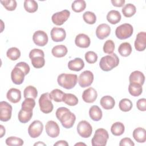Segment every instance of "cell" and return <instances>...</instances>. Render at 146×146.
Returning <instances> with one entry per match:
<instances>
[{"label":"cell","mask_w":146,"mask_h":146,"mask_svg":"<svg viewBox=\"0 0 146 146\" xmlns=\"http://www.w3.org/2000/svg\"><path fill=\"white\" fill-rule=\"evenodd\" d=\"M75 44L80 48H87L91 43L90 38L84 34H79L76 35L75 39Z\"/></svg>","instance_id":"obj_20"},{"label":"cell","mask_w":146,"mask_h":146,"mask_svg":"<svg viewBox=\"0 0 146 146\" xmlns=\"http://www.w3.org/2000/svg\"><path fill=\"white\" fill-rule=\"evenodd\" d=\"M86 7V3L84 0H75L72 5V10L76 13H80L83 11Z\"/></svg>","instance_id":"obj_37"},{"label":"cell","mask_w":146,"mask_h":146,"mask_svg":"<svg viewBox=\"0 0 146 146\" xmlns=\"http://www.w3.org/2000/svg\"><path fill=\"white\" fill-rule=\"evenodd\" d=\"M119 59L115 53H112L102 57L99 62L100 68L104 71H109L117 67Z\"/></svg>","instance_id":"obj_2"},{"label":"cell","mask_w":146,"mask_h":146,"mask_svg":"<svg viewBox=\"0 0 146 146\" xmlns=\"http://www.w3.org/2000/svg\"><path fill=\"white\" fill-rule=\"evenodd\" d=\"M34 145H46V144H44V143H42V142H40V141H39V142H38V143H35L34 144Z\"/></svg>","instance_id":"obj_53"},{"label":"cell","mask_w":146,"mask_h":146,"mask_svg":"<svg viewBox=\"0 0 146 146\" xmlns=\"http://www.w3.org/2000/svg\"><path fill=\"white\" fill-rule=\"evenodd\" d=\"M25 74L19 67H14L11 72V78L13 82L15 84H21L25 79Z\"/></svg>","instance_id":"obj_16"},{"label":"cell","mask_w":146,"mask_h":146,"mask_svg":"<svg viewBox=\"0 0 146 146\" xmlns=\"http://www.w3.org/2000/svg\"><path fill=\"white\" fill-rule=\"evenodd\" d=\"M46 132L48 136L52 138H55L58 136L60 133V128L56 122L53 120H50L47 122L45 126Z\"/></svg>","instance_id":"obj_14"},{"label":"cell","mask_w":146,"mask_h":146,"mask_svg":"<svg viewBox=\"0 0 146 146\" xmlns=\"http://www.w3.org/2000/svg\"><path fill=\"white\" fill-rule=\"evenodd\" d=\"M35 106V102L33 98H26L22 103V108L33 110Z\"/></svg>","instance_id":"obj_46"},{"label":"cell","mask_w":146,"mask_h":146,"mask_svg":"<svg viewBox=\"0 0 146 146\" xmlns=\"http://www.w3.org/2000/svg\"><path fill=\"white\" fill-rule=\"evenodd\" d=\"M83 18L85 22L90 25L94 24L96 21V17L94 13L91 11H86L83 14Z\"/></svg>","instance_id":"obj_41"},{"label":"cell","mask_w":146,"mask_h":146,"mask_svg":"<svg viewBox=\"0 0 146 146\" xmlns=\"http://www.w3.org/2000/svg\"><path fill=\"white\" fill-rule=\"evenodd\" d=\"M132 102L127 98L121 99L119 104V108L121 111L123 112L129 111L132 108Z\"/></svg>","instance_id":"obj_40"},{"label":"cell","mask_w":146,"mask_h":146,"mask_svg":"<svg viewBox=\"0 0 146 146\" xmlns=\"http://www.w3.org/2000/svg\"><path fill=\"white\" fill-rule=\"evenodd\" d=\"M65 93H64L62 90L59 89H54L51 91L49 94L50 96L51 99L56 102H62L63 97Z\"/></svg>","instance_id":"obj_39"},{"label":"cell","mask_w":146,"mask_h":146,"mask_svg":"<svg viewBox=\"0 0 146 146\" xmlns=\"http://www.w3.org/2000/svg\"><path fill=\"white\" fill-rule=\"evenodd\" d=\"M57 82L60 87L70 90L74 88L76 84L78 76L76 74L63 73L58 76Z\"/></svg>","instance_id":"obj_3"},{"label":"cell","mask_w":146,"mask_h":146,"mask_svg":"<svg viewBox=\"0 0 146 146\" xmlns=\"http://www.w3.org/2000/svg\"><path fill=\"white\" fill-rule=\"evenodd\" d=\"M56 117L65 128H71L76 120V116L66 107H59L56 111Z\"/></svg>","instance_id":"obj_1"},{"label":"cell","mask_w":146,"mask_h":146,"mask_svg":"<svg viewBox=\"0 0 146 146\" xmlns=\"http://www.w3.org/2000/svg\"><path fill=\"white\" fill-rule=\"evenodd\" d=\"M33 40L36 45L38 46H44L47 43L48 38L46 32L42 30H38L34 33Z\"/></svg>","instance_id":"obj_13"},{"label":"cell","mask_w":146,"mask_h":146,"mask_svg":"<svg viewBox=\"0 0 146 146\" xmlns=\"http://www.w3.org/2000/svg\"><path fill=\"white\" fill-rule=\"evenodd\" d=\"M33 116V110H30L21 108L19 111L18 117L19 121L22 123H26L29 122Z\"/></svg>","instance_id":"obj_24"},{"label":"cell","mask_w":146,"mask_h":146,"mask_svg":"<svg viewBox=\"0 0 146 146\" xmlns=\"http://www.w3.org/2000/svg\"><path fill=\"white\" fill-rule=\"evenodd\" d=\"M121 11L124 17L129 18L132 17L136 13V8L134 5L132 3H127L123 7Z\"/></svg>","instance_id":"obj_35"},{"label":"cell","mask_w":146,"mask_h":146,"mask_svg":"<svg viewBox=\"0 0 146 146\" xmlns=\"http://www.w3.org/2000/svg\"><path fill=\"white\" fill-rule=\"evenodd\" d=\"M6 55L11 60H16L21 56V51L17 47H11L7 50Z\"/></svg>","instance_id":"obj_38"},{"label":"cell","mask_w":146,"mask_h":146,"mask_svg":"<svg viewBox=\"0 0 146 146\" xmlns=\"http://www.w3.org/2000/svg\"><path fill=\"white\" fill-rule=\"evenodd\" d=\"M136 107L139 111H146V99L145 98H141L139 99L136 102Z\"/></svg>","instance_id":"obj_48"},{"label":"cell","mask_w":146,"mask_h":146,"mask_svg":"<svg viewBox=\"0 0 146 146\" xmlns=\"http://www.w3.org/2000/svg\"><path fill=\"white\" fill-rule=\"evenodd\" d=\"M129 83H137L143 86L145 81V76L141 71H135L130 74L129 77Z\"/></svg>","instance_id":"obj_22"},{"label":"cell","mask_w":146,"mask_h":146,"mask_svg":"<svg viewBox=\"0 0 146 146\" xmlns=\"http://www.w3.org/2000/svg\"><path fill=\"white\" fill-rule=\"evenodd\" d=\"M133 28L129 23H124L116 27L115 35L119 39H125L132 35Z\"/></svg>","instance_id":"obj_7"},{"label":"cell","mask_w":146,"mask_h":146,"mask_svg":"<svg viewBox=\"0 0 146 146\" xmlns=\"http://www.w3.org/2000/svg\"><path fill=\"white\" fill-rule=\"evenodd\" d=\"M15 66L20 68L24 72L25 75H27L29 73L30 70V66H29V64L24 62H19Z\"/></svg>","instance_id":"obj_47"},{"label":"cell","mask_w":146,"mask_h":146,"mask_svg":"<svg viewBox=\"0 0 146 146\" xmlns=\"http://www.w3.org/2000/svg\"><path fill=\"white\" fill-rule=\"evenodd\" d=\"M125 130V127L124 124L119 121L114 123L111 128V132L114 136L121 135Z\"/></svg>","instance_id":"obj_31"},{"label":"cell","mask_w":146,"mask_h":146,"mask_svg":"<svg viewBox=\"0 0 146 146\" xmlns=\"http://www.w3.org/2000/svg\"><path fill=\"white\" fill-rule=\"evenodd\" d=\"M85 59L87 63L93 64L97 61L98 55L94 51H89L85 54Z\"/></svg>","instance_id":"obj_45"},{"label":"cell","mask_w":146,"mask_h":146,"mask_svg":"<svg viewBox=\"0 0 146 146\" xmlns=\"http://www.w3.org/2000/svg\"><path fill=\"white\" fill-rule=\"evenodd\" d=\"M62 102L70 106H76L78 103V98L72 94L65 93L62 99Z\"/></svg>","instance_id":"obj_32"},{"label":"cell","mask_w":146,"mask_h":146,"mask_svg":"<svg viewBox=\"0 0 146 146\" xmlns=\"http://www.w3.org/2000/svg\"><path fill=\"white\" fill-rule=\"evenodd\" d=\"M23 6L25 10L30 13H35L38 8V3L34 0H25Z\"/></svg>","instance_id":"obj_34"},{"label":"cell","mask_w":146,"mask_h":146,"mask_svg":"<svg viewBox=\"0 0 146 146\" xmlns=\"http://www.w3.org/2000/svg\"><path fill=\"white\" fill-rule=\"evenodd\" d=\"M44 57V52L40 49H33L29 53V58L31 59V64L36 68H40L44 66L45 59Z\"/></svg>","instance_id":"obj_4"},{"label":"cell","mask_w":146,"mask_h":146,"mask_svg":"<svg viewBox=\"0 0 146 146\" xmlns=\"http://www.w3.org/2000/svg\"><path fill=\"white\" fill-rule=\"evenodd\" d=\"M82 145H86V144H84V143H77V144H76L75 145H82Z\"/></svg>","instance_id":"obj_54"},{"label":"cell","mask_w":146,"mask_h":146,"mask_svg":"<svg viewBox=\"0 0 146 146\" xmlns=\"http://www.w3.org/2000/svg\"><path fill=\"white\" fill-rule=\"evenodd\" d=\"M132 47L129 43L124 42L120 44L118 48V52L122 56H128L132 52Z\"/></svg>","instance_id":"obj_30"},{"label":"cell","mask_w":146,"mask_h":146,"mask_svg":"<svg viewBox=\"0 0 146 146\" xmlns=\"http://www.w3.org/2000/svg\"><path fill=\"white\" fill-rule=\"evenodd\" d=\"M133 137L138 143H144L146 141V131L144 128L138 127L134 129Z\"/></svg>","instance_id":"obj_25"},{"label":"cell","mask_w":146,"mask_h":146,"mask_svg":"<svg viewBox=\"0 0 146 146\" xmlns=\"http://www.w3.org/2000/svg\"><path fill=\"white\" fill-rule=\"evenodd\" d=\"M119 145L120 146H133L135 145L134 143L132 141V140L129 138V137H125L122 139L120 143H119Z\"/></svg>","instance_id":"obj_49"},{"label":"cell","mask_w":146,"mask_h":146,"mask_svg":"<svg viewBox=\"0 0 146 146\" xmlns=\"http://www.w3.org/2000/svg\"><path fill=\"white\" fill-rule=\"evenodd\" d=\"M0 129H1V132H0V137H2L5 135V128L2 125H0Z\"/></svg>","instance_id":"obj_52"},{"label":"cell","mask_w":146,"mask_h":146,"mask_svg":"<svg viewBox=\"0 0 146 146\" xmlns=\"http://www.w3.org/2000/svg\"><path fill=\"white\" fill-rule=\"evenodd\" d=\"M12 106L7 102L2 101L0 103V120L2 121H9L11 117Z\"/></svg>","instance_id":"obj_9"},{"label":"cell","mask_w":146,"mask_h":146,"mask_svg":"<svg viewBox=\"0 0 146 146\" xmlns=\"http://www.w3.org/2000/svg\"><path fill=\"white\" fill-rule=\"evenodd\" d=\"M0 2L3 7L8 11L14 10L17 6V3L15 0H5L1 1Z\"/></svg>","instance_id":"obj_43"},{"label":"cell","mask_w":146,"mask_h":146,"mask_svg":"<svg viewBox=\"0 0 146 146\" xmlns=\"http://www.w3.org/2000/svg\"><path fill=\"white\" fill-rule=\"evenodd\" d=\"M125 0H111V3L115 7H122L125 3Z\"/></svg>","instance_id":"obj_50"},{"label":"cell","mask_w":146,"mask_h":146,"mask_svg":"<svg viewBox=\"0 0 146 146\" xmlns=\"http://www.w3.org/2000/svg\"><path fill=\"white\" fill-rule=\"evenodd\" d=\"M94 74L89 71L86 70L82 72L78 77V83L81 87L84 88L90 86L94 80Z\"/></svg>","instance_id":"obj_11"},{"label":"cell","mask_w":146,"mask_h":146,"mask_svg":"<svg viewBox=\"0 0 146 146\" xmlns=\"http://www.w3.org/2000/svg\"><path fill=\"white\" fill-rule=\"evenodd\" d=\"M43 129V124L39 120H34L33 121L28 128V133L32 138L39 137Z\"/></svg>","instance_id":"obj_10"},{"label":"cell","mask_w":146,"mask_h":146,"mask_svg":"<svg viewBox=\"0 0 146 146\" xmlns=\"http://www.w3.org/2000/svg\"><path fill=\"white\" fill-rule=\"evenodd\" d=\"M89 115L94 121H99L102 118L103 113L98 106H92L89 110Z\"/></svg>","instance_id":"obj_27"},{"label":"cell","mask_w":146,"mask_h":146,"mask_svg":"<svg viewBox=\"0 0 146 146\" xmlns=\"http://www.w3.org/2000/svg\"><path fill=\"white\" fill-rule=\"evenodd\" d=\"M111 33V27L106 23L99 25L96 30V35L99 39H104L108 37Z\"/></svg>","instance_id":"obj_19"},{"label":"cell","mask_w":146,"mask_h":146,"mask_svg":"<svg viewBox=\"0 0 146 146\" xmlns=\"http://www.w3.org/2000/svg\"><path fill=\"white\" fill-rule=\"evenodd\" d=\"M67 48L63 44L55 46L51 50L52 55L56 58H62L67 53Z\"/></svg>","instance_id":"obj_28"},{"label":"cell","mask_w":146,"mask_h":146,"mask_svg":"<svg viewBox=\"0 0 146 146\" xmlns=\"http://www.w3.org/2000/svg\"><path fill=\"white\" fill-rule=\"evenodd\" d=\"M78 134L83 138H88L91 136L92 132L91 125L86 120L80 121L77 125Z\"/></svg>","instance_id":"obj_8"},{"label":"cell","mask_w":146,"mask_h":146,"mask_svg":"<svg viewBox=\"0 0 146 146\" xmlns=\"http://www.w3.org/2000/svg\"><path fill=\"white\" fill-rule=\"evenodd\" d=\"M121 18V16L119 11L115 10L110 11L107 15V19L108 22L112 25L119 23Z\"/></svg>","instance_id":"obj_29"},{"label":"cell","mask_w":146,"mask_h":146,"mask_svg":"<svg viewBox=\"0 0 146 146\" xmlns=\"http://www.w3.org/2000/svg\"><path fill=\"white\" fill-rule=\"evenodd\" d=\"M109 138L107 130L104 128H98L95 131L91 140L92 146H105Z\"/></svg>","instance_id":"obj_5"},{"label":"cell","mask_w":146,"mask_h":146,"mask_svg":"<svg viewBox=\"0 0 146 146\" xmlns=\"http://www.w3.org/2000/svg\"><path fill=\"white\" fill-rule=\"evenodd\" d=\"M49 93L46 92L41 95L39 99V105L40 111L44 113H49L53 110V104Z\"/></svg>","instance_id":"obj_6"},{"label":"cell","mask_w":146,"mask_h":146,"mask_svg":"<svg viewBox=\"0 0 146 146\" xmlns=\"http://www.w3.org/2000/svg\"><path fill=\"white\" fill-rule=\"evenodd\" d=\"M84 67V61L80 58H76L73 60L69 61L68 63V68L74 71H79Z\"/></svg>","instance_id":"obj_23"},{"label":"cell","mask_w":146,"mask_h":146,"mask_svg":"<svg viewBox=\"0 0 146 146\" xmlns=\"http://www.w3.org/2000/svg\"><path fill=\"white\" fill-rule=\"evenodd\" d=\"M6 144L7 145H22L23 140L15 136H10L6 139Z\"/></svg>","instance_id":"obj_42"},{"label":"cell","mask_w":146,"mask_h":146,"mask_svg":"<svg viewBox=\"0 0 146 146\" xmlns=\"http://www.w3.org/2000/svg\"><path fill=\"white\" fill-rule=\"evenodd\" d=\"M54 145H57V146H68V143L65 140H59L56 143H55Z\"/></svg>","instance_id":"obj_51"},{"label":"cell","mask_w":146,"mask_h":146,"mask_svg":"<svg viewBox=\"0 0 146 146\" xmlns=\"http://www.w3.org/2000/svg\"><path fill=\"white\" fill-rule=\"evenodd\" d=\"M103 51L106 54H112L115 50V43L112 40L108 39L106 40L103 46Z\"/></svg>","instance_id":"obj_44"},{"label":"cell","mask_w":146,"mask_h":146,"mask_svg":"<svg viewBox=\"0 0 146 146\" xmlns=\"http://www.w3.org/2000/svg\"><path fill=\"white\" fill-rule=\"evenodd\" d=\"M6 97L10 102L17 103L21 99V92L19 89L11 88L7 91Z\"/></svg>","instance_id":"obj_21"},{"label":"cell","mask_w":146,"mask_h":146,"mask_svg":"<svg viewBox=\"0 0 146 146\" xmlns=\"http://www.w3.org/2000/svg\"><path fill=\"white\" fill-rule=\"evenodd\" d=\"M135 48L138 51H143L146 47V33L140 32L137 35L135 40Z\"/></svg>","instance_id":"obj_17"},{"label":"cell","mask_w":146,"mask_h":146,"mask_svg":"<svg viewBox=\"0 0 146 146\" xmlns=\"http://www.w3.org/2000/svg\"><path fill=\"white\" fill-rule=\"evenodd\" d=\"M128 91L133 96H139L143 92L142 86L137 83H130L128 86Z\"/></svg>","instance_id":"obj_33"},{"label":"cell","mask_w":146,"mask_h":146,"mask_svg":"<svg viewBox=\"0 0 146 146\" xmlns=\"http://www.w3.org/2000/svg\"><path fill=\"white\" fill-rule=\"evenodd\" d=\"M51 37L55 42L63 41L66 36V33L64 29L60 27H53L51 30Z\"/></svg>","instance_id":"obj_15"},{"label":"cell","mask_w":146,"mask_h":146,"mask_svg":"<svg viewBox=\"0 0 146 146\" xmlns=\"http://www.w3.org/2000/svg\"><path fill=\"white\" fill-rule=\"evenodd\" d=\"M98 97L96 90L92 87H89L85 90L82 94V99L84 102L88 103H94Z\"/></svg>","instance_id":"obj_18"},{"label":"cell","mask_w":146,"mask_h":146,"mask_svg":"<svg viewBox=\"0 0 146 146\" xmlns=\"http://www.w3.org/2000/svg\"><path fill=\"white\" fill-rule=\"evenodd\" d=\"M70 11L68 10H63L61 11L55 13L52 15V22L56 25H62L69 18Z\"/></svg>","instance_id":"obj_12"},{"label":"cell","mask_w":146,"mask_h":146,"mask_svg":"<svg viewBox=\"0 0 146 146\" xmlns=\"http://www.w3.org/2000/svg\"><path fill=\"white\" fill-rule=\"evenodd\" d=\"M100 104L104 109L111 110L114 107L115 101L112 96L110 95H106L101 98L100 100Z\"/></svg>","instance_id":"obj_26"},{"label":"cell","mask_w":146,"mask_h":146,"mask_svg":"<svg viewBox=\"0 0 146 146\" xmlns=\"http://www.w3.org/2000/svg\"><path fill=\"white\" fill-rule=\"evenodd\" d=\"M38 95V91L36 88L33 86H29L26 87L23 91L24 98H33L35 99Z\"/></svg>","instance_id":"obj_36"}]
</instances>
